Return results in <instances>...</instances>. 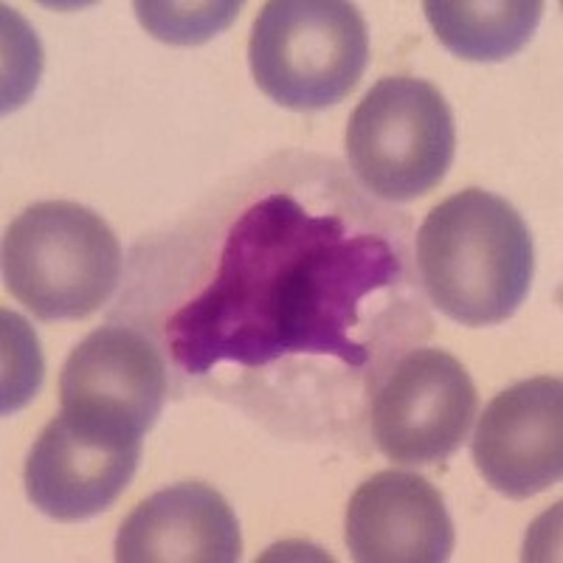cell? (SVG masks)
Masks as SVG:
<instances>
[{
    "label": "cell",
    "instance_id": "cell-1",
    "mask_svg": "<svg viewBox=\"0 0 563 563\" xmlns=\"http://www.w3.org/2000/svg\"><path fill=\"white\" fill-rule=\"evenodd\" d=\"M404 282V251L366 218L271 189L231 220L214 274L169 316L164 339L186 375L305 355L364 369L361 333L386 319Z\"/></svg>",
    "mask_w": 563,
    "mask_h": 563
},
{
    "label": "cell",
    "instance_id": "cell-2",
    "mask_svg": "<svg viewBox=\"0 0 563 563\" xmlns=\"http://www.w3.org/2000/svg\"><path fill=\"white\" fill-rule=\"evenodd\" d=\"M532 238L499 195L465 189L431 209L417 231V265L431 305L465 327H490L525 305Z\"/></svg>",
    "mask_w": 563,
    "mask_h": 563
},
{
    "label": "cell",
    "instance_id": "cell-3",
    "mask_svg": "<svg viewBox=\"0 0 563 563\" xmlns=\"http://www.w3.org/2000/svg\"><path fill=\"white\" fill-rule=\"evenodd\" d=\"M122 276V245L97 211L68 200L29 206L3 238V279L43 321L97 313Z\"/></svg>",
    "mask_w": 563,
    "mask_h": 563
},
{
    "label": "cell",
    "instance_id": "cell-4",
    "mask_svg": "<svg viewBox=\"0 0 563 563\" xmlns=\"http://www.w3.org/2000/svg\"><path fill=\"white\" fill-rule=\"evenodd\" d=\"M265 97L290 110H324L350 97L369 63V29L344 0H271L249 43Z\"/></svg>",
    "mask_w": 563,
    "mask_h": 563
},
{
    "label": "cell",
    "instance_id": "cell-5",
    "mask_svg": "<svg viewBox=\"0 0 563 563\" xmlns=\"http://www.w3.org/2000/svg\"><path fill=\"white\" fill-rule=\"evenodd\" d=\"M449 102L426 79L386 77L346 124V161L366 192L389 203L429 195L454 164Z\"/></svg>",
    "mask_w": 563,
    "mask_h": 563
},
{
    "label": "cell",
    "instance_id": "cell-6",
    "mask_svg": "<svg viewBox=\"0 0 563 563\" xmlns=\"http://www.w3.org/2000/svg\"><path fill=\"white\" fill-rule=\"evenodd\" d=\"M141 431L63 409L26 460V496L57 521H85L115 505L141 462Z\"/></svg>",
    "mask_w": 563,
    "mask_h": 563
},
{
    "label": "cell",
    "instance_id": "cell-7",
    "mask_svg": "<svg viewBox=\"0 0 563 563\" xmlns=\"http://www.w3.org/2000/svg\"><path fill=\"white\" fill-rule=\"evenodd\" d=\"M476 386L451 352L420 346L397 361L372 404V440L404 465L449 460L476 417Z\"/></svg>",
    "mask_w": 563,
    "mask_h": 563
},
{
    "label": "cell",
    "instance_id": "cell-8",
    "mask_svg": "<svg viewBox=\"0 0 563 563\" xmlns=\"http://www.w3.org/2000/svg\"><path fill=\"white\" fill-rule=\"evenodd\" d=\"M476 471L507 499H530L563 476L561 378L521 380L487 404L474 442Z\"/></svg>",
    "mask_w": 563,
    "mask_h": 563
},
{
    "label": "cell",
    "instance_id": "cell-9",
    "mask_svg": "<svg viewBox=\"0 0 563 563\" xmlns=\"http://www.w3.org/2000/svg\"><path fill=\"white\" fill-rule=\"evenodd\" d=\"M63 409L104 417L128 429H153L167 400V364L147 335L102 327L74 346L59 375Z\"/></svg>",
    "mask_w": 563,
    "mask_h": 563
},
{
    "label": "cell",
    "instance_id": "cell-10",
    "mask_svg": "<svg viewBox=\"0 0 563 563\" xmlns=\"http://www.w3.org/2000/svg\"><path fill=\"white\" fill-rule=\"evenodd\" d=\"M344 538L361 563H442L454 552V521L429 479L380 471L352 493Z\"/></svg>",
    "mask_w": 563,
    "mask_h": 563
},
{
    "label": "cell",
    "instance_id": "cell-11",
    "mask_svg": "<svg viewBox=\"0 0 563 563\" xmlns=\"http://www.w3.org/2000/svg\"><path fill=\"white\" fill-rule=\"evenodd\" d=\"M240 552L238 516L203 482H180L153 493L115 536L119 563H234Z\"/></svg>",
    "mask_w": 563,
    "mask_h": 563
},
{
    "label": "cell",
    "instance_id": "cell-12",
    "mask_svg": "<svg viewBox=\"0 0 563 563\" xmlns=\"http://www.w3.org/2000/svg\"><path fill=\"white\" fill-rule=\"evenodd\" d=\"M426 18L451 54L474 63H501L536 34L544 3L538 0H429Z\"/></svg>",
    "mask_w": 563,
    "mask_h": 563
},
{
    "label": "cell",
    "instance_id": "cell-13",
    "mask_svg": "<svg viewBox=\"0 0 563 563\" xmlns=\"http://www.w3.org/2000/svg\"><path fill=\"white\" fill-rule=\"evenodd\" d=\"M238 0L225 3H155V0H139L135 14L141 26L147 29L155 40L169 45H198L218 37L238 18Z\"/></svg>",
    "mask_w": 563,
    "mask_h": 563
},
{
    "label": "cell",
    "instance_id": "cell-14",
    "mask_svg": "<svg viewBox=\"0 0 563 563\" xmlns=\"http://www.w3.org/2000/svg\"><path fill=\"white\" fill-rule=\"evenodd\" d=\"M43 358L26 319L3 313V415L23 409L40 389Z\"/></svg>",
    "mask_w": 563,
    "mask_h": 563
}]
</instances>
